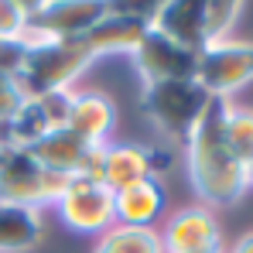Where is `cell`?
Masks as SVG:
<instances>
[{
	"mask_svg": "<svg viewBox=\"0 0 253 253\" xmlns=\"http://www.w3.org/2000/svg\"><path fill=\"white\" fill-rule=\"evenodd\" d=\"M35 154V161L44 171H55V174H79V168L85 165L92 144H85L83 137H76L69 126H58V130H48L35 147H28Z\"/></svg>",
	"mask_w": 253,
	"mask_h": 253,
	"instance_id": "obj_15",
	"label": "cell"
},
{
	"mask_svg": "<svg viewBox=\"0 0 253 253\" xmlns=\"http://www.w3.org/2000/svg\"><path fill=\"white\" fill-rule=\"evenodd\" d=\"M247 188H253V158L247 161Z\"/></svg>",
	"mask_w": 253,
	"mask_h": 253,
	"instance_id": "obj_24",
	"label": "cell"
},
{
	"mask_svg": "<svg viewBox=\"0 0 253 253\" xmlns=\"http://www.w3.org/2000/svg\"><path fill=\"white\" fill-rule=\"evenodd\" d=\"M28 31V3L0 0V42H24Z\"/></svg>",
	"mask_w": 253,
	"mask_h": 253,
	"instance_id": "obj_20",
	"label": "cell"
},
{
	"mask_svg": "<svg viewBox=\"0 0 253 253\" xmlns=\"http://www.w3.org/2000/svg\"><path fill=\"white\" fill-rule=\"evenodd\" d=\"M158 14V3H137V0H113L106 3V17L85 35L83 42L92 51V58L99 55H113V51H130L140 44V38L151 31Z\"/></svg>",
	"mask_w": 253,
	"mask_h": 253,
	"instance_id": "obj_7",
	"label": "cell"
},
{
	"mask_svg": "<svg viewBox=\"0 0 253 253\" xmlns=\"http://www.w3.org/2000/svg\"><path fill=\"white\" fill-rule=\"evenodd\" d=\"M42 240V212L0 199V253H28Z\"/></svg>",
	"mask_w": 253,
	"mask_h": 253,
	"instance_id": "obj_16",
	"label": "cell"
},
{
	"mask_svg": "<svg viewBox=\"0 0 253 253\" xmlns=\"http://www.w3.org/2000/svg\"><path fill=\"white\" fill-rule=\"evenodd\" d=\"M69 174L44 171L31 151L24 147H3L0 151V199L3 202H21V206H55L58 195L65 192Z\"/></svg>",
	"mask_w": 253,
	"mask_h": 253,
	"instance_id": "obj_5",
	"label": "cell"
},
{
	"mask_svg": "<svg viewBox=\"0 0 253 253\" xmlns=\"http://www.w3.org/2000/svg\"><path fill=\"white\" fill-rule=\"evenodd\" d=\"M117 120V110L110 103V96L96 92V89H79L72 92V113H69V130L76 137H83L85 144L92 147H103L106 144V133L113 130Z\"/></svg>",
	"mask_w": 253,
	"mask_h": 253,
	"instance_id": "obj_14",
	"label": "cell"
},
{
	"mask_svg": "<svg viewBox=\"0 0 253 253\" xmlns=\"http://www.w3.org/2000/svg\"><path fill=\"white\" fill-rule=\"evenodd\" d=\"M154 31L178 42L181 48L206 51L212 44L209 35V0H165L154 14Z\"/></svg>",
	"mask_w": 253,
	"mask_h": 253,
	"instance_id": "obj_11",
	"label": "cell"
},
{
	"mask_svg": "<svg viewBox=\"0 0 253 253\" xmlns=\"http://www.w3.org/2000/svg\"><path fill=\"white\" fill-rule=\"evenodd\" d=\"M199 85L215 96V99H229L233 92H240L243 85L253 83V42H219L209 44L206 51H199Z\"/></svg>",
	"mask_w": 253,
	"mask_h": 253,
	"instance_id": "obj_8",
	"label": "cell"
},
{
	"mask_svg": "<svg viewBox=\"0 0 253 253\" xmlns=\"http://www.w3.org/2000/svg\"><path fill=\"white\" fill-rule=\"evenodd\" d=\"M92 62L85 42H38L24 44V62L17 72V85L28 99H38L55 89H72V83Z\"/></svg>",
	"mask_w": 253,
	"mask_h": 253,
	"instance_id": "obj_2",
	"label": "cell"
},
{
	"mask_svg": "<svg viewBox=\"0 0 253 253\" xmlns=\"http://www.w3.org/2000/svg\"><path fill=\"white\" fill-rule=\"evenodd\" d=\"M106 17V0H38L28 3L24 44L79 42Z\"/></svg>",
	"mask_w": 253,
	"mask_h": 253,
	"instance_id": "obj_4",
	"label": "cell"
},
{
	"mask_svg": "<svg viewBox=\"0 0 253 253\" xmlns=\"http://www.w3.org/2000/svg\"><path fill=\"white\" fill-rule=\"evenodd\" d=\"M48 130L51 126L44 120V113L38 110V103L35 99H24V106L0 126V137H3V147H24L28 151V147H35L42 140Z\"/></svg>",
	"mask_w": 253,
	"mask_h": 253,
	"instance_id": "obj_17",
	"label": "cell"
},
{
	"mask_svg": "<svg viewBox=\"0 0 253 253\" xmlns=\"http://www.w3.org/2000/svg\"><path fill=\"white\" fill-rule=\"evenodd\" d=\"M58 219L76 229V233H89V236H103L106 229L117 226L113 215V192L99 181V178H85V174H72L65 192L55 202Z\"/></svg>",
	"mask_w": 253,
	"mask_h": 253,
	"instance_id": "obj_6",
	"label": "cell"
},
{
	"mask_svg": "<svg viewBox=\"0 0 253 253\" xmlns=\"http://www.w3.org/2000/svg\"><path fill=\"white\" fill-rule=\"evenodd\" d=\"M133 65L144 76V83H171V79H195L199 72V51L181 48L178 42L165 38L161 31H147L133 48Z\"/></svg>",
	"mask_w": 253,
	"mask_h": 253,
	"instance_id": "obj_10",
	"label": "cell"
},
{
	"mask_svg": "<svg viewBox=\"0 0 253 253\" xmlns=\"http://www.w3.org/2000/svg\"><path fill=\"white\" fill-rule=\"evenodd\" d=\"M212 96L199 85V79H171V83H144L140 110L161 126L168 137L185 144L209 110Z\"/></svg>",
	"mask_w": 253,
	"mask_h": 253,
	"instance_id": "obj_3",
	"label": "cell"
},
{
	"mask_svg": "<svg viewBox=\"0 0 253 253\" xmlns=\"http://www.w3.org/2000/svg\"><path fill=\"white\" fill-rule=\"evenodd\" d=\"M24 99H28V96L21 92L17 79L0 72V126H3L14 113H17V110H21V106H24Z\"/></svg>",
	"mask_w": 253,
	"mask_h": 253,
	"instance_id": "obj_22",
	"label": "cell"
},
{
	"mask_svg": "<svg viewBox=\"0 0 253 253\" xmlns=\"http://www.w3.org/2000/svg\"><path fill=\"white\" fill-rule=\"evenodd\" d=\"M229 253H253V233L240 236V240H236V247H233Z\"/></svg>",
	"mask_w": 253,
	"mask_h": 253,
	"instance_id": "obj_23",
	"label": "cell"
},
{
	"mask_svg": "<svg viewBox=\"0 0 253 253\" xmlns=\"http://www.w3.org/2000/svg\"><path fill=\"white\" fill-rule=\"evenodd\" d=\"M226 113H229V99H215L212 96L209 110L202 113L199 126L185 140L192 188L212 209L233 206L247 192V165L226 144V130H222L226 126Z\"/></svg>",
	"mask_w": 253,
	"mask_h": 253,
	"instance_id": "obj_1",
	"label": "cell"
},
{
	"mask_svg": "<svg viewBox=\"0 0 253 253\" xmlns=\"http://www.w3.org/2000/svg\"><path fill=\"white\" fill-rule=\"evenodd\" d=\"M226 144L229 151L247 165L253 158V110H243V106H233L229 103V113H226Z\"/></svg>",
	"mask_w": 253,
	"mask_h": 253,
	"instance_id": "obj_19",
	"label": "cell"
},
{
	"mask_svg": "<svg viewBox=\"0 0 253 253\" xmlns=\"http://www.w3.org/2000/svg\"><path fill=\"white\" fill-rule=\"evenodd\" d=\"M165 212V185L158 178L137 181L130 188H120L113 195V215L117 226H133V229H154V222Z\"/></svg>",
	"mask_w": 253,
	"mask_h": 253,
	"instance_id": "obj_13",
	"label": "cell"
},
{
	"mask_svg": "<svg viewBox=\"0 0 253 253\" xmlns=\"http://www.w3.org/2000/svg\"><path fill=\"white\" fill-rule=\"evenodd\" d=\"M0 151H3V137H0Z\"/></svg>",
	"mask_w": 253,
	"mask_h": 253,
	"instance_id": "obj_25",
	"label": "cell"
},
{
	"mask_svg": "<svg viewBox=\"0 0 253 253\" xmlns=\"http://www.w3.org/2000/svg\"><path fill=\"white\" fill-rule=\"evenodd\" d=\"M92 253H165L158 229H133V226H113L99 236Z\"/></svg>",
	"mask_w": 253,
	"mask_h": 253,
	"instance_id": "obj_18",
	"label": "cell"
},
{
	"mask_svg": "<svg viewBox=\"0 0 253 253\" xmlns=\"http://www.w3.org/2000/svg\"><path fill=\"white\" fill-rule=\"evenodd\" d=\"M165 253H222V229L206 206L174 212L161 233Z\"/></svg>",
	"mask_w": 253,
	"mask_h": 253,
	"instance_id": "obj_12",
	"label": "cell"
},
{
	"mask_svg": "<svg viewBox=\"0 0 253 253\" xmlns=\"http://www.w3.org/2000/svg\"><path fill=\"white\" fill-rule=\"evenodd\" d=\"M72 92H76V89H55V92H44V96L35 99L51 130H58V126L69 124V113H72Z\"/></svg>",
	"mask_w": 253,
	"mask_h": 253,
	"instance_id": "obj_21",
	"label": "cell"
},
{
	"mask_svg": "<svg viewBox=\"0 0 253 253\" xmlns=\"http://www.w3.org/2000/svg\"><path fill=\"white\" fill-rule=\"evenodd\" d=\"M171 154L158 147H140V144H103V161H99V181L117 195L120 188H130L137 181L158 178L165 168H171Z\"/></svg>",
	"mask_w": 253,
	"mask_h": 253,
	"instance_id": "obj_9",
	"label": "cell"
}]
</instances>
